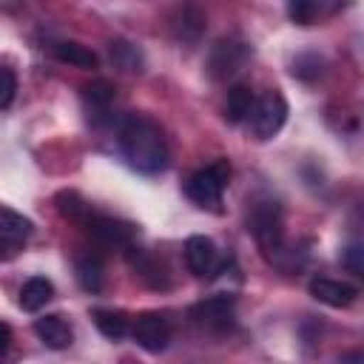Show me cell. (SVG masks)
I'll return each mask as SVG.
<instances>
[{
	"label": "cell",
	"mask_w": 364,
	"mask_h": 364,
	"mask_svg": "<svg viewBox=\"0 0 364 364\" xmlns=\"http://www.w3.org/2000/svg\"><path fill=\"white\" fill-rule=\"evenodd\" d=\"M119 148L139 173H159L168 165V142L162 128L145 114H128L119 125Z\"/></svg>",
	"instance_id": "6da1fadb"
},
{
	"label": "cell",
	"mask_w": 364,
	"mask_h": 364,
	"mask_svg": "<svg viewBox=\"0 0 364 364\" xmlns=\"http://www.w3.org/2000/svg\"><path fill=\"white\" fill-rule=\"evenodd\" d=\"M247 230L253 233L256 245L273 262L276 267H284V256H293L284 242V228H282V208L273 199H253L247 210Z\"/></svg>",
	"instance_id": "7a4b0ae2"
},
{
	"label": "cell",
	"mask_w": 364,
	"mask_h": 364,
	"mask_svg": "<svg viewBox=\"0 0 364 364\" xmlns=\"http://www.w3.org/2000/svg\"><path fill=\"white\" fill-rule=\"evenodd\" d=\"M228 179H230V165L225 159H216V162H210V165H205L188 176L185 193L193 205L216 210L222 205V193L228 188Z\"/></svg>",
	"instance_id": "3957f363"
},
{
	"label": "cell",
	"mask_w": 364,
	"mask_h": 364,
	"mask_svg": "<svg viewBox=\"0 0 364 364\" xmlns=\"http://www.w3.org/2000/svg\"><path fill=\"white\" fill-rule=\"evenodd\" d=\"M247 60H250V46H247V43H242V40H236V37H222V40L210 48L205 71H208L210 80H228V77H233Z\"/></svg>",
	"instance_id": "277c9868"
},
{
	"label": "cell",
	"mask_w": 364,
	"mask_h": 364,
	"mask_svg": "<svg viewBox=\"0 0 364 364\" xmlns=\"http://www.w3.org/2000/svg\"><path fill=\"white\" fill-rule=\"evenodd\" d=\"M284 119H287V102H284V97L276 94V91L259 97L256 105H253V111H250V117H247L250 131H253L256 139H270V136H276V134L282 131Z\"/></svg>",
	"instance_id": "5b68a950"
},
{
	"label": "cell",
	"mask_w": 364,
	"mask_h": 364,
	"mask_svg": "<svg viewBox=\"0 0 364 364\" xmlns=\"http://www.w3.org/2000/svg\"><path fill=\"white\" fill-rule=\"evenodd\" d=\"M185 264L193 276L199 279H210L222 270V256H219V247L213 245V239L208 236H188L185 239Z\"/></svg>",
	"instance_id": "8992f818"
},
{
	"label": "cell",
	"mask_w": 364,
	"mask_h": 364,
	"mask_svg": "<svg viewBox=\"0 0 364 364\" xmlns=\"http://www.w3.org/2000/svg\"><path fill=\"white\" fill-rule=\"evenodd\" d=\"M88 236L102 245V247H128L131 250V242H134V228L128 222H119V219H111V216H97V213H88L82 219Z\"/></svg>",
	"instance_id": "52a82bcc"
},
{
	"label": "cell",
	"mask_w": 364,
	"mask_h": 364,
	"mask_svg": "<svg viewBox=\"0 0 364 364\" xmlns=\"http://www.w3.org/2000/svg\"><path fill=\"white\" fill-rule=\"evenodd\" d=\"M131 336L134 341L148 350V353H162L168 347V338H171V324L165 318V313H156V310H148L142 316L134 318V327H131Z\"/></svg>",
	"instance_id": "ba28073f"
},
{
	"label": "cell",
	"mask_w": 364,
	"mask_h": 364,
	"mask_svg": "<svg viewBox=\"0 0 364 364\" xmlns=\"http://www.w3.org/2000/svg\"><path fill=\"white\" fill-rule=\"evenodd\" d=\"M233 316H236V299L228 293L208 296L191 307V318L202 327H210V330H228L233 324Z\"/></svg>",
	"instance_id": "9c48e42d"
},
{
	"label": "cell",
	"mask_w": 364,
	"mask_h": 364,
	"mask_svg": "<svg viewBox=\"0 0 364 364\" xmlns=\"http://www.w3.org/2000/svg\"><path fill=\"white\" fill-rule=\"evenodd\" d=\"M31 230H34L31 219H26L23 213H14L9 208H0V259L3 262L14 259L23 250V245L28 242Z\"/></svg>",
	"instance_id": "30bf717a"
},
{
	"label": "cell",
	"mask_w": 364,
	"mask_h": 364,
	"mask_svg": "<svg viewBox=\"0 0 364 364\" xmlns=\"http://www.w3.org/2000/svg\"><path fill=\"white\" fill-rule=\"evenodd\" d=\"M114 85L108 80H94L82 88V105H85V114H88V122L102 128L108 125L114 117H111V105H114Z\"/></svg>",
	"instance_id": "8fae6325"
},
{
	"label": "cell",
	"mask_w": 364,
	"mask_h": 364,
	"mask_svg": "<svg viewBox=\"0 0 364 364\" xmlns=\"http://www.w3.org/2000/svg\"><path fill=\"white\" fill-rule=\"evenodd\" d=\"M310 296L327 307H350L358 299V287L341 279H330V276H316L307 284Z\"/></svg>",
	"instance_id": "7c38bea8"
},
{
	"label": "cell",
	"mask_w": 364,
	"mask_h": 364,
	"mask_svg": "<svg viewBox=\"0 0 364 364\" xmlns=\"http://www.w3.org/2000/svg\"><path fill=\"white\" fill-rule=\"evenodd\" d=\"M34 333H37V338H40L48 350H65V347H71V341H74L71 324H68L60 313H51V316L37 318V321H34Z\"/></svg>",
	"instance_id": "4fadbf2b"
},
{
	"label": "cell",
	"mask_w": 364,
	"mask_h": 364,
	"mask_svg": "<svg viewBox=\"0 0 364 364\" xmlns=\"http://www.w3.org/2000/svg\"><path fill=\"white\" fill-rule=\"evenodd\" d=\"M51 296H54V284H51L46 276H31V279L20 287L17 304H20L26 313H37L40 307H46V301H51Z\"/></svg>",
	"instance_id": "5bb4252c"
},
{
	"label": "cell",
	"mask_w": 364,
	"mask_h": 364,
	"mask_svg": "<svg viewBox=\"0 0 364 364\" xmlns=\"http://www.w3.org/2000/svg\"><path fill=\"white\" fill-rule=\"evenodd\" d=\"M256 105V94L250 85H233L225 97V119L228 122H245Z\"/></svg>",
	"instance_id": "9a60e30c"
},
{
	"label": "cell",
	"mask_w": 364,
	"mask_h": 364,
	"mask_svg": "<svg viewBox=\"0 0 364 364\" xmlns=\"http://www.w3.org/2000/svg\"><path fill=\"white\" fill-rule=\"evenodd\" d=\"M51 54H54L60 63H68V65H77V68H97V63H100V57H97L91 48H85V46H80V43H71V40L54 43V46H51Z\"/></svg>",
	"instance_id": "2e32d148"
},
{
	"label": "cell",
	"mask_w": 364,
	"mask_h": 364,
	"mask_svg": "<svg viewBox=\"0 0 364 364\" xmlns=\"http://www.w3.org/2000/svg\"><path fill=\"white\" fill-rule=\"evenodd\" d=\"M91 316H94L97 330H100L105 338H111V341L125 338V336H128V330H131L128 316H125V313H119V310H105V307H97Z\"/></svg>",
	"instance_id": "e0dca14e"
},
{
	"label": "cell",
	"mask_w": 364,
	"mask_h": 364,
	"mask_svg": "<svg viewBox=\"0 0 364 364\" xmlns=\"http://www.w3.org/2000/svg\"><path fill=\"white\" fill-rule=\"evenodd\" d=\"M173 28H176V37L179 40L193 43V40H199V34L205 28V14L199 9H193V6H182L173 14Z\"/></svg>",
	"instance_id": "ac0fdd59"
},
{
	"label": "cell",
	"mask_w": 364,
	"mask_h": 364,
	"mask_svg": "<svg viewBox=\"0 0 364 364\" xmlns=\"http://www.w3.org/2000/svg\"><path fill=\"white\" fill-rule=\"evenodd\" d=\"M74 270H77V282H80L82 290H88V293H100L102 290L105 276H102V262L97 256H80Z\"/></svg>",
	"instance_id": "d6986e66"
},
{
	"label": "cell",
	"mask_w": 364,
	"mask_h": 364,
	"mask_svg": "<svg viewBox=\"0 0 364 364\" xmlns=\"http://www.w3.org/2000/svg\"><path fill=\"white\" fill-rule=\"evenodd\" d=\"M111 63L122 71H142V54L128 40H111Z\"/></svg>",
	"instance_id": "ffe728a7"
},
{
	"label": "cell",
	"mask_w": 364,
	"mask_h": 364,
	"mask_svg": "<svg viewBox=\"0 0 364 364\" xmlns=\"http://www.w3.org/2000/svg\"><path fill=\"white\" fill-rule=\"evenodd\" d=\"M54 202H57V210H60L63 216H68V219H80V222H82V219L91 213L88 205L82 202V196H80L77 191H60Z\"/></svg>",
	"instance_id": "44dd1931"
},
{
	"label": "cell",
	"mask_w": 364,
	"mask_h": 364,
	"mask_svg": "<svg viewBox=\"0 0 364 364\" xmlns=\"http://www.w3.org/2000/svg\"><path fill=\"white\" fill-rule=\"evenodd\" d=\"M287 14H290L293 23L310 26V23L316 20V14H318V6H316L313 0H293V3L287 6Z\"/></svg>",
	"instance_id": "7402d4cb"
},
{
	"label": "cell",
	"mask_w": 364,
	"mask_h": 364,
	"mask_svg": "<svg viewBox=\"0 0 364 364\" xmlns=\"http://www.w3.org/2000/svg\"><path fill=\"white\" fill-rule=\"evenodd\" d=\"M17 94V77L9 68H0V108H9Z\"/></svg>",
	"instance_id": "603a6c76"
},
{
	"label": "cell",
	"mask_w": 364,
	"mask_h": 364,
	"mask_svg": "<svg viewBox=\"0 0 364 364\" xmlns=\"http://www.w3.org/2000/svg\"><path fill=\"white\" fill-rule=\"evenodd\" d=\"M361 253H364V250H361V245H355V242L347 245V247L341 250V264H344L353 276H361V270H364V264H361Z\"/></svg>",
	"instance_id": "cb8c5ba5"
},
{
	"label": "cell",
	"mask_w": 364,
	"mask_h": 364,
	"mask_svg": "<svg viewBox=\"0 0 364 364\" xmlns=\"http://www.w3.org/2000/svg\"><path fill=\"white\" fill-rule=\"evenodd\" d=\"M9 344H11V327L6 321H0V355L9 350Z\"/></svg>",
	"instance_id": "d4e9b609"
}]
</instances>
